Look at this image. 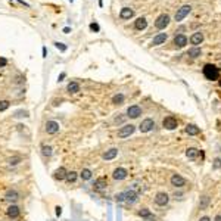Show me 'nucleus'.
<instances>
[{"label": "nucleus", "instance_id": "f257e3e1", "mask_svg": "<svg viewBox=\"0 0 221 221\" xmlns=\"http://www.w3.org/2000/svg\"><path fill=\"white\" fill-rule=\"evenodd\" d=\"M203 75L206 80L209 81H215L220 78V69L215 66V65H211V63H206L203 66Z\"/></svg>", "mask_w": 221, "mask_h": 221}, {"label": "nucleus", "instance_id": "7ed1b4c3", "mask_svg": "<svg viewBox=\"0 0 221 221\" xmlns=\"http://www.w3.org/2000/svg\"><path fill=\"white\" fill-rule=\"evenodd\" d=\"M168 24H170V16H168L167 14L159 15V16L156 18V21H155V27H156L158 30H164Z\"/></svg>", "mask_w": 221, "mask_h": 221}, {"label": "nucleus", "instance_id": "dca6fc26", "mask_svg": "<svg viewBox=\"0 0 221 221\" xmlns=\"http://www.w3.org/2000/svg\"><path fill=\"white\" fill-rule=\"evenodd\" d=\"M117 155H118V149L112 148V149H109V150H106V152L103 153V159H105V161H110V159H114Z\"/></svg>", "mask_w": 221, "mask_h": 221}, {"label": "nucleus", "instance_id": "b1692460", "mask_svg": "<svg viewBox=\"0 0 221 221\" xmlns=\"http://www.w3.org/2000/svg\"><path fill=\"white\" fill-rule=\"evenodd\" d=\"M186 133H187L189 136H197V134L200 133V130H199L196 125H193V124H189V125L186 127Z\"/></svg>", "mask_w": 221, "mask_h": 221}, {"label": "nucleus", "instance_id": "f03ea898", "mask_svg": "<svg viewBox=\"0 0 221 221\" xmlns=\"http://www.w3.org/2000/svg\"><path fill=\"white\" fill-rule=\"evenodd\" d=\"M190 11H192V6L190 5H184V6H181L177 12H175V21L177 22H180V21H183L189 14H190Z\"/></svg>", "mask_w": 221, "mask_h": 221}, {"label": "nucleus", "instance_id": "2eb2a0df", "mask_svg": "<svg viewBox=\"0 0 221 221\" xmlns=\"http://www.w3.org/2000/svg\"><path fill=\"white\" fill-rule=\"evenodd\" d=\"M133 15H134V11L130 9V8H123L121 12H120V18L121 19H130Z\"/></svg>", "mask_w": 221, "mask_h": 221}, {"label": "nucleus", "instance_id": "4be33fe9", "mask_svg": "<svg viewBox=\"0 0 221 221\" xmlns=\"http://www.w3.org/2000/svg\"><path fill=\"white\" fill-rule=\"evenodd\" d=\"M66 90H68V93L75 94V93H78V91H80V84H78V83H75V81H71V83L68 84Z\"/></svg>", "mask_w": 221, "mask_h": 221}, {"label": "nucleus", "instance_id": "2f4dec72", "mask_svg": "<svg viewBox=\"0 0 221 221\" xmlns=\"http://www.w3.org/2000/svg\"><path fill=\"white\" fill-rule=\"evenodd\" d=\"M53 44H55V47H56V49H59L61 52H66V49H68L63 43H59V41H55Z\"/></svg>", "mask_w": 221, "mask_h": 221}, {"label": "nucleus", "instance_id": "c85d7f7f", "mask_svg": "<svg viewBox=\"0 0 221 221\" xmlns=\"http://www.w3.org/2000/svg\"><path fill=\"white\" fill-rule=\"evenodd\" d=\"M208 205H209V197H208V196H202V197H200V202H199V208H200V209H205Z\"/></svg>", "mask_w": 221, "mask_h": 221}, {"label": "nucleus", "instance_id": "6ab92c4d", "mask_svg": "<svg viewBox=\"0 0 221 221\" xmlns=\"http://www.w3.org/2000/svg\"><path fill=\"white\" fill-rule=\"evenodd\" d=\"M8 217H11V218H18V217H19V208H18L16 205H11V206L8 208Z\"/></svg>", "mask_w": 221, "mask_h": 221}, {"label": "nucleus", "instance_id": "f3484780", "mask_svg": "<svg viewBox=\"0 0 221 221\" xmlns=\"http://www.w3.org/2000/svg\"><path fill=\"white\" fill-rule=\"evenodd\" d=\"M105 187H106V178H105V177L97 178V180L94 181V184H93V189H94V190H103Z\"/></svg>", "mask_w": 221, "mask_h": 221}, {"label": "nucleus", "instance_id": "ddd939ff", "mask_svg": "<svg viewBox=\"0 0 221 221\" xmlns=\"http://www.w3.org/2000/svg\"><path fill=\"white\" fill-rule=\"evenodd\" d=\"M174 44H175L177 47H184V46L187 44V37L183 36V34L175 36V37H174Z\"/></svg>", "mask_w": 221, "mask_h": 221}, {"label": "nucleus", "instance_id": "c756f323", "mask_svg": "<svg viewBox=\"0 0 221 221\" xmlns=\"http://www.w3.org/2000/svg\"><path fill=\"white\" fill-rule=\"evenodd\" d=\"M77 175H78V174H77L75 171H71V173L66 174V178H65V180H66L68 183H74V181L77 180Z\"/></svg>", "mask_w": 221, "mask_h": 221}, {"label": "nucleus", "instance_id": "1a4fd4ad", "mask_svg": "<svg viewBox=\"0 0 221 221\" xmlns=\"http://www.w3.org/2000/svg\"><path fill=\"white\" fill-rule=\"evenodd\" d=\"M59 131V124L56 121H47L46 123V133L47 134H56Z\"/></svg>", "mask_w": 221, "mask_h": 221}, {"label": "nucleus", "instance_id": "cd10ccee", "mask_svg": "<svg viewBox=\"0 0 221 221\" xmlns=\"http://www.w3.org/2000/svg\"><path fill=\"white\" fill-rule=\"evenodd\" d=\"M6 199H9V200H18V199H19V195H18L15 190H9V192L6 193Z\"/></svg>", "mask_w": 221, "mask_h": 221}, {"label": "nucleus", "instance_id": "423d86ee", "mask_svg": "<svg viewBox=\"0 0 221 221\" xmlns=\"http://www.w3.org/2000/svg\"><path fill=\"white\" fill-rule=\"evenodd\" d=\"M153 127H155V121L153 120H150V118H146L145 121H142V124H140V131L142 133H149L150 130H153Z\"/></svg>", "mask_w": 221, "mask_h": 221}, {"label": "nucleus", "instance_id": "c03bdc74", "mask_svg": "<svg viewBox=\"0 0 221 221\" xmlns=\"http://www.w3.org/2000/svg\"><path fill=\"white\" fill-rule=\"evenodd\" d=\"M214 221H221V215H217V217H215V220H214Z\"/></svg>", "mask_w": 221, "mask_h": 221}, {"label": "nucleus", "instance_id": "412c9836", "mask_svg": "<svg viewBox=\"0 0 221 221\" xmlns=\"http://www.w3.org/2000/svg\"><path fill=\"white\" fill-rule=\"evenodd\" d=\"M66 174H68V171H66L63 167H61V168H58V170L55 171V178H56V180H65V178H66Z\"/></svg>", "mask_w": 221, "mask_h": 221}, {"label": "nucleus", "instance_id": "79ce46f5", "mask_svg": "<svg viewBox=\"0 0 221 221\" xmlns=\"http://www.w3.org/2000/svg\"><path fill=\"white\" fill-rule=\"evenodd\" d=\"M63 78H65V72H62V74H61V75H59V81H62V80H63Z\"/></svg>", "mask_w": 221, "mask_h": 221}, {"label": "nucleus", "instance_id": "58836bf2", "mask_svg": "<svg viewBox=\"0 0 221 221\" xmlns=\"http://www.w3.org/2000/svg\"><path fill=\"white\" fill-rule=\"evenodd\" d=\"M6 65V59H0V66H5Z\"/></svg>", "mask_w": 221, "mask_h": 221}, {"label": "nucleus", "instance_id": "6e6552de", "mask_svg": "<svg viewBox=\"0 0 221 221\" xmlns=\"http://www.w3.org/2000/svg\"><path fill=\"white\" fill-rule=\"evenodd\" d=\"M139 115H142V108L139 105H133L127 109V117L130 118H137Z\"/></svg>", "mask_w": 221, "mask_h": 221}, {"label": "nucleus", "instance_id": "37998d69", "mask_svg": "<svg viewBox=\"0 0 221 221\" xmlns=\"http://www.w3.org/2000/svg\"><path fill=\"white\" fill-rule=\"evenodd\" d=\"M56 214L61 215V214H62V209H61V208H56Z\"/></svg>", "mask_w": 221, "mask_h": 221}, {"label": "nucleus", "instance_id": "5701e85b", "mask_svg": "<svg viewBox=\"0 0 221 221\" xmlns=\"http://www.w3.org/2000/svg\"><path fill=\"white\" fill-rule=\"evenodd\" d=\"M186 155H187V158H189V159L195 161V159L199 156V150H197L196 148H189V149L186 150Z\"/></svg>", "mask_w": 221, "mask_h": 221}, {"label": "nucleus", "instance_id": "4468645a", "mask_svg": "<svg viewBox=\"0 0 221 221\" xmlns=\"http://www.w3.org/2000/svg\"><path fill=\"white\" fill-rule=\"evenodd\" d=\"M167 37H168V36H167L165 33H161V34H158L156 37H153V40H152V44H150V46H159V44L165 43Z\"/></svg>", "mask_w": 221, "mask_h": 221}, {"label": "nucleus", "instance_id": "7c9ffc66", "mask_svg": "<svg viewBox=\"0 0 221 221\" xmlns=\"http://www.w3.org/2000/svg\"><path fill=\"white\" fill-rule=\"evenodd\" d=\"M9 102L8 100H0V112H3V110H6L9 108Z\"/></svg>", "mask_w": 221, "mask_h": 221}, {"label": "nucleus", "instance_id": "0eeeda50", "mask_svg": "<svg viewBox=\"0 0 221 221\" xmlns=\"http://www.w3.org/2000/svg\"><path fill=\"white\" fill-rule=\"evenodd\" d=\"M162 125H164L167 130H174V128H177L178 123H177V120H175L174 117H167V118H164Z\"/></svg>", "mask_w": 221, "mask_h": 221}, {"label": "nucleus", "instance_id": "aec40b11", "mask_svg": "<svg viewBox=\"0 0 221 221\" xmlns=\"http://www.w3.org/2000/svg\"><path fill=\"white\" fill-rule=\"evenodd\" d=\"M134 27H136V30L142 31V30H145V28L148 27V21H146L145 18H137L136 22H134Z\"/></svg>", "mask_w": 221, "mask_h": 221}, {"label": "nucleus", "instance_id": "a18cd8bd", "mask_svg": "<svg viewBox=\"0 0 221 221\" xmlns=\"http://www.w3.org/2000/svg\"><path fill=\"white\" fill-rule=\"evenodd\" d=\"M218 83H220V87H221V78H220V80H218Z\"/></svg>", "mask_w": 221, "mask_h": 221}, {"label": "nucleus", "instance_id": "f704fd0d", "mask_svg": "<svg viewBox=\"0 0 221 221\" xmlns=\"http://www.w3.org/2000/svg\"><path fill=\"white\" fill-rule=\"evenodd\" d=\"M90 30H91V31H94V33H99V31H100V27H99V24L91 22V24H90Z\"/></svg>", "mask_w": 221, "mask_h": 221}, {"label": "nucleus", "instance_id": "473e14b6", "mask_svg": "<svg viewBox=\"0 0 221 221\" xmlns=\"http://www.w3.org/2000/svg\"><path fill=\"white\" fill-rule=\"evenodd\" d=\"M112 102H114V103H117V105H120V103H123V102H124V96H123V94H117V96H114Z\"/></svg>", "mask_w": 221, "mask_h": 221}, {"label": "nucleus", "instance_id": "72a5a7b5", "mask_svg": "<svg viewBox=\"0 0 221 221\" xmlns=\"http://www.w3.org/2000/svg\"><path fill=\"white\" fill-rule=\"evenodd\" d=\"M41 152H43V155L50 156V155H52V148H50V146H43V148H41Z\"/></svg>", "mask_w": 221, "mask_h": 221}, {"label": "nucleus", "instance_id": "c9c22d12", "mask_svg": "<svg viewBox=\"0 0 221 221\" xmlns=\"http://www.w3.org/2000/svg\"><path fill=\"white\" fill-rule=\"evenodd\" d=\"M19 161H21V158H19V156H16V158H11V159H9V164H11V165H16Z\"/></svg>", "mask_w": 221, "mask_h": 221}, {"label": "nucleus", "instance_id": "a878e982", "mask_svg": "<svg viewBox=\"0 0 221 221\" xmlns=\"http://www.w3.org/2000/svg\"><path fill=\"white\" fill-rule=\"evenodd\" d=\"M139 215L143 217V218H148V220H155V217L150 215V211H149L148 208H143L142 211H139Z\"/></svg>", "mask_w": 221, "mask_h": 221}, {"label": "nucleus", "instance_id": "9d476101", "mask_svg": "<svg viewBox=\"0 0 221 221\" xmlns=\"http://www.w3.org/2000/svg\"><path fill=\"white\" fill-rule=\"evenodd\" d=\"M171 184H173L174 187H183V186L186 184V180H184L181 175L174 174V175L171 177Z\"/></svg>", "mask_w": 221, "mask_h": 221}, {"label": "nucleus", "instance_id": "9b49d317", "mask_svg": "<svg viewBox=\"0 0 221 221\" xmlns=\"http://www.w3.org/2000/svg\"><path fill=\"white\" fill-rule=\"evenodd\" d=\"M137 199H139V196L134 190H128V192L124 193V200L128 202V203H134V202H137Z\"/></svg>", "mask_w": 221, "mask_h": 221}, {"label": "nucleus", "instance_id": "bb28decb", "mask_svg": "<svg viewBox=\"0 0 221 221\" xmlns=\"http://www.w3.org/2000/svg\"><path fill=\"white\" fill-rule=\"evenodd\" d=\"M80 177H81L83 180H90V178H91V171H90L88 168H84V170L80 173Z\"/></svg>", "mask_w": 221, "mask_h": 221}, {"label": "nucleus", "instance_id": "20e7f679", "mask_svg": "<svg viewBox=\"0 0 221 221\" xmlns=\"http://www.w3.org/2000/svg\"><path fill=\"white\" fill-rule=\"evenodd\" d=\"M134 130H136V127H134L133 124H125L124 127H121V128H120V131H118V137H121V139L128 137V136H131V134L134 133Z\"/></svg>", "mask_w": 221, "mask_h": 221}, {"label": "nucleus", "instance_id": "4c0bfd02", "mask_svg": "<svg viewBox=\"0 0 221 221\" xmlns=\"http://www.w3.org/2000/svg\"><path fill=\"white\" fill-rule=\"evenodd\" d=\"M221 167V159H215V164H214V168H220Z\"/></svg>", "mask_w": 221, "mask_h": 221}, {"label": "nucleus", "instance_id": "f8f14e48", "mask_svg": "<svg viewBox=\"0 0 221 221\" xmlns=\"http://www.w3.org/2000/svg\"><path fill=\"white\" fill-rule=\"evenodd\" d=\"M127 174H128V171H127L125 168H117V170L114 171L112 177H114L115 180H124V178L127 177Z\"/></svg>", "mask_w": 221, "mask_h": 221}, {"label": "nucleus", "instance_id": "393cba45", "mask_svg": "<svg viewBox=\"0 0 221 221\" xmlns=\"http://www.w3.org/2000/svg\"><path fill=\"white\" fill-rule=\"evenodd\" d=\"M200 55H202V50L199 47H193L187 52V56H190V58H199Z\"/></svg>", "mask_w": 221, "mask_h": 221}, {"label": "nucleus", "instance_id": "39448f33", "mask_svg": "<svg viewBox=\"0 0 221 221\" xmlns=\"http://www.w3.org/2000/svg\"><path fill=\"white\" fill-rule=\"evenodd\" d=\"M168 200H170V196H168L165 192H159V193H156V196H155V203H156L158 206H165V205L168 203Z\"/></svg>", "mask_w": 221, "mask_h": 221}, {"label": "nucleus", "instance_id": "e433bc0d", "mask_svg": "<svg viewBox=\"0 0 221 221\" xmlns=\"http://www.w3.org/2000/svg\"><path fill=\"white\" fill-rule=\"evenodd\" d=\"M115 199H117L118 202H121V200H124V193H120V195H117V196H115Z\"/></svg>", "mask_w": 221, "mask_h": 221}, {"label": "nucleus", "instance_id": "a19ab883", "mask_svg": "<svg viewBox=\"0 0 221 221\" xmlns=\"http://www.w3.org/2000/svg\"><path fill=\"white\" fill-rule=\"evenodd\" d=\"M199 221H211V220H209V217H202Z\"/></svg>", "mask_w": 221, "mask_h": 221}, {"label": "nucleus", "instance_id": "a211bd4d", "mask_svg": "<svg viewBox=\"0 0 221 221\" xmlns=\"http://www.w3.org/2000/svg\"><path fill=\"white\" fill-rule=\"evenodd\" d=\"M202 41H203V34H202V33H195V34L190 37V43L195 44V46L200 44Z\"/></svg>", "mask_w": 221, "mask_h": 221}, {"label": "nucleus", "instance_id": "ea45409f", "mask_svg": "<svg viewBox=\"0 0 221 221\" xmlns=\"http://www.w3.org/2000/svg\"><path fill=\"white\" fill-rule=\"evenodd\" d=\"M41 53H43V58H46V55H47V52H46V47H43V49H41Z\"/></svg>", "mask_w": 221, "mask_h": 221}]
</instances>
